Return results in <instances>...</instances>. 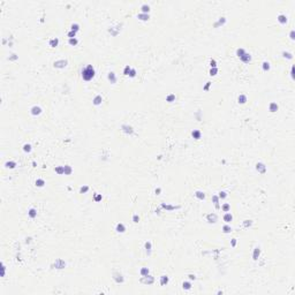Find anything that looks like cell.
Wrapping results in <instances>:
<instances>
[{
  "label": "cell",
  "mask_w": 295,
  "mask_h": 295,
  "mask_svg": "<svg viewBox=\"0 0 295 295\" xmlns=\"http://www.w3.org/2000/svg\"><path fill=\"white\" fill-rule=\"evenodd\" d=\"M93 76V69H92L91 66H88L83 71V77L84 80H90Z\"/></svg>",
  "instance_id": "obj_1"
}]
</instances>
